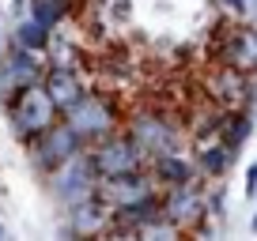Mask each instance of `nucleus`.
Instances as JSON below:
<instances>
[{
  "mask_svg": "<svg viewBox=\"0 0 257 241\" xmlns=\"http://www.w3.org/2000/svg\"><path fill=\"white\" fill-rule=\"evenodd\" d=\"M212 60L234 64V68H242V72H257V30L246 26V23L219 30L216 46H212Z\"/></svg>",
  "mask_w": 257,
  "mask_h": 241,
  "instance_id": "obj_9",
  "label": "nucleus"
},
{
  "mask_svg": "<svg viewBox=\"0 0 257 241\" xmlns=\"http://www.w3.org/2000/svg\"><path fill=\"white\" fill-rule=\"evenodd\" d=\"M148 174H152L155 188H170V185H185V181H197V166H193L189 158H182L178 151L152 154V158H148Z\"/></svg>",
  "mask_w": 257,
  "mask_h": 241,
  "instance_id": "obj_14",
  "label": "nucleus"
},
{
  "mask_svg": "<svg viewBox=\"0 0 257 241\" xmlns=\"http://www.w3.org/2000/svg\"><path fill=\"white\" fill-rule=\"evenodd\" d=\"M16 46L31 49V53H46L49 49V26H42L38 19H23L16 26Z\"/></svg>",
  "mask_w": 257,
  "mask_h": 241,
  "instance_id": "obj_15",
  "label": "nucleus"
},
{
  "mask_svg": "<svg viewBox=\"0 0 257 241\" xmlns=\"http://www.w3.org/2000/svg\"><path fill=\"white\" fill-rule=\"evenodd\" d=\"M249 226H253V230H257V215H253V222H249Z\"/></svg>",
  "mask_w": 257,
  "mask_h": 241,
  "instance_id": "obj_18",
  "label": "nucleus"
},
{
  "mask_svg": "<svg viewBox=\"0 0 257 241\" xmlns=\"http://www.w3.org/2000/svg\"><path fill=\"white\" fill-rule=\"evenodd\" d=\"M204 94L219 106V110H246L253 102V72H242L234 64H212V72L204 76Z\"/></svg>",
  "mask_w": 257,
  "mask_h": 241,
  "instance_id": "obj_7",
  "label": "nucleus"
},
{
  "mask_svg": "<svg viewBox=\"0 0 257 241\" xmlns=\"http://www.w3.org/2000/svg\"><path fill=\"white\" fill-rule=\"evenodd\" d=\"M64 211H68L64 238H76V234H106V226L113 218V208L102 204L98 196H87V200L72 204V208H64Z\"/></svg>",
  "mask_w": 257,
  "mask_h": 241,
  "instance_id": "obj_13",
  "label": "nucleus"
},
{
  "mask_svg": "<svg viewBox=\"0 0 257 241\" xmlns=\"http://www.w3.org/2000/svg\"><path fill=\"white\" fill-rule=\"evenodd\" d=\"M38 83L46 87V94L53 98V106L61 113L68 110L83 90H87V83H83V76H80V68H76V64H46V72H42Z\"/></svg>",
  "mask_w": 257,
  "mask_h": 241,
  "instance_id": "obj_12",
  "label": "nucleus"
},
{
  "mask_svg": "<svg viewBox=\"0 0 257 241\" xmlns=\"http://www.w3.org/2000/svg\"><path fill=\"white\" fill-rule=\"evenodd\" d=\"M61 117L83 136V144H95V140H102V136H110V132L121 128V110H117V102H113V98H106V94H95V90H83V94L76 98V102L61 113Z\"/></svg>",
  "mask_w": 257,
  "mask_h": 241,
  "instance_id": "obj_2",
  "label": "nucleus"
},
{
  "mask_svg": "<svg viewBox=\"0 0 257 241\" xmlns=\"http://www.w3.org/2000/svg\"><path fill=\"white\" fill-rule=\"evenodd\" d=\"M46 174H49V188H53V196L64 204V208H72V204L95 196L98 174H95V166H91V158H87V147H83L80 154H72V158H64L61 166L46 170Z\"/></svg>",
  "mask_w": 257,
  "mask_h": 241,
  "instance_id": "obj_5",
  "label": "nucleus"
},
{
  "mask_svg": "<svg viewBox=\"0 0 257 241\" xmlns=\"http://www.w3.org/2000/svg\"><path fill=\"white\" fill-rule=\"evenodd\" d=\"M0 49H4V42H0Z\"/></svg>",
  "mask_w": 257,
  "mask_h": 241,
  "instance_id": "obj_21",
  "label": "nucleus"
},
{
  "mask_svg": "<svg viewBox=\"0 0 257 241\" xmlns=\"http://www.w3.org/2000/svg\"><path fill=\"white\" fill-rule=\"evenodd\" d=\"M27 4H31V19H38L49 30L68 16V0H27Z\"/></svg>",
  "mask_w": 257,
  "mask_h": 241,
  "instance_id": "obj_16",
  "label": "nucleus"
},
{
  "mask_svg": "<svg viewBox=\"0 0 257 241\" xmlns=\"http://www.w3.org/2000/svg\"><path fill=\"white\" fill-rule=\"evenodd\" d=\"M87 158H91V166H95L98 177H113V174H128V170L148 166V154L121 128L110 132V136H102V140H95V144H87Z\"/></svg>",
  "mask_w": 257,
  "mask_h": 241,
  "instance_id": "obj_4",
  "label": "nucleus"
},
{
  "mask_svg": "<svg viewBox=\"0 0 257 241\" xmlns=\"http://www.w3.org/2000/svg\"><path fill=\"white\" fill-rule=\"evenodd\" d=\"M219 4H223V8L231 12L234 19H242V16H246V0H219Z\"/></svg>",
  "mask_w": 257,
  "mask_h": 241,
  "instance_id": "obj_17",
  "label": "nucleus"
},
{
  "mask_svg": "<svg viewBox=\"0 0 257 241\" xmlns=\"http://www.w3.org/2000/svg\"><path fill=\"white\" fill-rule=\"evenodd\" d=\"M159 211H163V218H170L182 234L201 230L204 215H208V192H204V185H197V181L159 188Z\"/></svg>",
  "mask_w": 257,
  "mask_h": 241,
  "instance_id": "obj_3",
  "label": "nucleus"
},
{
  "mask_svg": "<svg viewBox=\"0 0 257 241\" xmlns=\"http://www.w3.org/2000/svg\"><path fill=\"white\" fill-rule=\"evenodd\" d=\"M83 136L68 124L64 117H57L53 124H49L42 136H34L31 140V154H34V162H38L42 170H53V166H61L64 158H72V154H80L83 151Z\"/></svg>",
  "mask_w": 257,
  "mask_h": 241,
  "instance_id": "obj_8",
  "label": "nucleus"
},
{
  "mask_svg": "<svg viewBox=\"0 0 257 241\" xmlns=\"http://www.w3.org/2000/svg\"><path fill=\"white\" fill-rule=\"evenodd\" d=\"M0 238H4V226H0Z\"/></svg>",
  "mask_w": 257,
  "mask_h": 241,
  "instance_id": "obj_20",
  "label": "nucleus"
},
{
  "mask_svg": "<svg viewBox=\"0 0 257 241\" xmlns=\"http://www.w3.org/2000/svg\"><path fill=\"white\" fill-rule=\"evenodd\" d=\"M148 192H159L152 181V174L144 170H128V174H113V177H98V185H95V196L102 204H110V208H125V204L140 200V196Z\"/></svg>",
  "mask_w": 257,
  "mask_h": 241,
  "instance_id": "obj_11",
  "label": "nucleus"
},
{
  "mask_svg": "<svg viewBox=\"0 0 257 241\" xmlns=\"http://www.w3.org/2000/svg\"><path fill=\"white\" fill-rule=\"evenodd\" d=\"M19 4H27V0H16V8H19Z\"/></svg>",
  "mask_w": 257,
  "mask_h": 241,
  "instance_id": "obj_19",
  "label": "nucleus"
},
{
  "mask_svg": "<svg viewBox=\"0 0 257 241\" xmlns=\"http://www.w3.org/2000/svg\"><path fill=\"white\" fill-rule=\"evenodd\" d=\"M42 72H46V60H38V53H31L23 46H12L8 56H0V98L8 102L16 90L38 83Z\"/></svg>",
  "mask_w": 257,
  "mask_h": 241,
  "instance_id": "obj_10",
  "label": "nucleus"
},
{
  "mask_svg": "<svg viewBox=\"0 0 257 241\" xmlns=\"http://www.w3.org/2000/svg\"><path fill=\"white\" fill-rule=\"evenodd\" d=\"M8 117H12L16 136L23 140V144H31L34 136H42V132L61 117V110L53 106V98L46 94L42 83H31V87L16 90V94L8 98Z\"/></svg>",
  "mask_w": 257,
  "mask_h": 241,
  "instance_id": "obj_1",
  "label": "nucleus"
},
{
  "mask_svg": "<svg viewBox=\"0 0 257 241\" xmlns=\"http://www.w3.org/2000/svg\"><path fill=\"white\" fill-rule=\"evenodd\" d=\"M121 132H125L148 158H152V154L178 151V124L170 117H163V113H155V110L128 113V120H125V128H121Z\"/></svg>",
  "mask_w": 257,
  "mask_h": 241,
  "instance_id": "obj_6",
  "label": "nucleus"
}]
</instances>
